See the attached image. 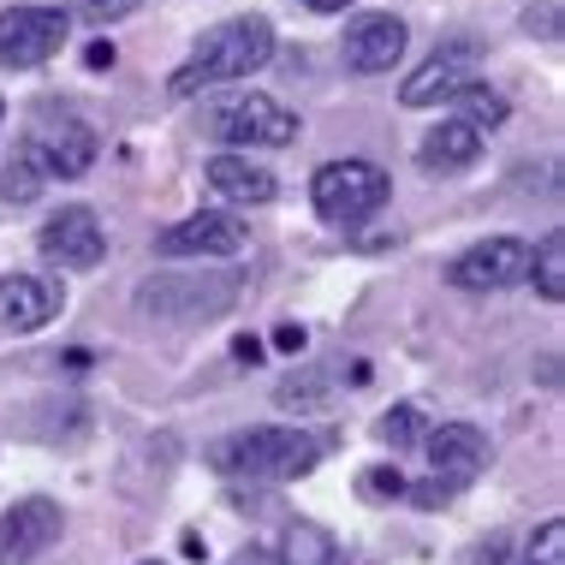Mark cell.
<instances>
[{"label":"cell","mask_w":565,"mask_h":565,"mask_svg":"<svg viewBox=\"0 0 565 565\" xmlns=\"http://www.w3.org/2000/svg\"><path fill=\"white\" fill-rule=\"evenodd\" d=\"M274 60V24L268 19H226L215 24L203 42H196V54L185 60V66L173 72V96H196V89L209 84H244L256 78Z\"/></svg>","instance_id":"6da1fadb"},{"label":"cell","mask_w":565,"mask_h":565,"mask_svg":"<svg viewBox=\"0 0 565 565\" xmlns=\"http://www.w3.org/2000/svg\"><path fill=\"white\" fill-rule=\"evenodd\" d=\"M322 458V440L286 429V423H263V429H238L209 447V465L221 477H250V482H298L316 470Z\"/></svg>","instance_id":"7a4b0ae2"},{"label":"cell","mask_w":565,"mask_h":565,"mask_svg":"<svg viewBox=\"0 0 565 565\" xmlns=\"http://www.w3.org/2000/svg\"><path fill=\"white\" fill-rule=\"evenodd\" d=\"M393 196V179L381 173L375 161H328V167H316V179H310V203H316V215L333 221V226H358V221H370L381 203Z\"/></svg>","instance_id":"3957f363"},{"label":"cell","mask_w":565,"mask_h":565,"mask_svg":"<svg viewBox=\"0 0 565 565\" xmlns=\"http://www.w3.org/2000/svg\"><path fill=\"white\" fill-rule=\"evenodd\" d=\"M298 131H303L298 114L280 108L263 89H244V96L221 102V108L209 114V137H221V143H233V149H286Z\"/></svg>","instance_id":"277c9868"},{"label":"cell","mask_w":565,"mask_h":565,"mask_svg":"<svg viewBox=\"0 0 565 565\" xmlns=\"http://www.w3.org/2000/svg\"><path fill=\"white\" fill-rule=\"evenodd\" d=\"M66 30H72V19L60 7H7L0 12V66L7 72L49 66L66 49Z\"/></svg>","instance_id":"5b68a950"},{"label":"cell","mask_w":565,"mask_h":565,"mask_svg":"<svg viewBox=\"0 0 565 565\" xmlns=\"http://www.w3.org/2000/svg\"><path fill=\"white\" fill-rule=\"evenodd\" d=\"M156 322H209V316L233 310L238 303V280L233 274H221V280H185V274H161V280H149L143 292H137Z\"/></svg>","instance_id":"8992f818"},{"label":"cell","mask_w":565,"mask_h":565,"mask_svg":"<svg viewBox=\"0 0 565 565\" xmlns=\"http://www.w3.org/2000/svg\"><path fill=\"white\" fill-rule=\"evenodd\" d=\"M477 66H482V42L477 36L440 42V49L399 84V102H405V108H435V102H452L465 84H477Z\"/></svg>","instance_id":"52a82bcc"},{"label":"cell","mask_w":565,"mask_h":565,"mask_svg":"<svg viewBox=\"0 0 565 565\" xmlns=\"http://www.w3.org/2000/svg\"><path fill=\"white\" fill-rule=\"evenodd\" d=\"M447 280L458 292H507V286H524L530 280V244L512 233L482 238L447 268Z\"/></svg>","instance_id":"ba28073f"},{"label":"cell","mask_w":565,"mask_h":565,"mask_svg":"<svg viewBox=\"0 0 565 565\" xmlns=\"http://www.w3.org/2000/svg\"><path fill=\"white\" fill-rule=\"evenodd\" d=\"M36 250L60 268H96L108 256V226H102V215L89 203H66L60 215L42 221Z\"/></svg>","instance_id":"9c48e42d"},{"label":"cell","mask_w":565,"mask_h":565,"mask_svg":"<svg viewBox=\"0 0 565 565\" xmlns=\"http://www.w3.org/2000/svg\"><path fill=\"white\" fill-rule=\"evenodd\" d=\"M66 536V512L49 494H30L12 512H0V565H30Z\"/></svg>","instance_id":"30bf717a"},{"label":"cell","mask_w":565,"mask_h":565,"mask_svg":"<svg viewBox=\"0 0 565 565\" xmlns=\"http://www.w3.org/2000/svg\"><path fill=\"white\" fill-rule=\"evenodd\" d=\"M250 244V226H244L233 209H196V215L173 221L156 238L161 256H238Z\"/></svg>","instance_id":"8fae6325"},{"label":"cell","mask_w":565,"mask_h":565,"mask_svg":"<svg viewBox=\"0 0 565 565\" xmlns=\"http://www.w3.org/2000/svg\"><path fill=\"white\" fill-rule=\"evenodd\" d=\"M405 42H411L405 19H393V12H363V19H351L340 54H345L351 72L375 78V72H393V66L405 60Z\"/></svg>","instance_id":"7c38bea8"},{"label":"cell","mask_w":565,"mask_h":565,"mask_svg":"<svg viewBox=\"0 0 565 565\" xmlns=\"http://www.w3.org/2000/svg\"><path fill=\"white\" fill-rule=\"evenodd\" d=\"M429 470H435V482L447 488H465V482H477L482 477V465H488V435L477 429V423H440V429H429Z\"/></svg>","instance_id":"4fadbf2b"},{"label":"cell","mask_w":565,"mask_h":565,"mask_svg":"<svg viewBox=\"0 0 565 565\" xmlns=\"http://www.w3.org/2000/svg\"><path fill=\"white\" fill-rule=\"evenodd\" d=\"M60 303H66V292H60V280H49V274H7L0 280V333L49 328L60 316Z\"/></svg>","instance_id":"5bb4252c"},{"label":"cell","mask_w":565,"mask_h":565,"mask_svg":"<svg viewBox=\"0 0 565 565\" xmlns=\"http://www.w3.org/2000/svg\"><path fill=\"white\" fill-rule=\"evenodd\" d=\"M30 149L42 156L49 179H84L102 156V137L89 131L84 119H54V126H42L36 137H30Z\"/></svg>","instance_id":"9a60e30c"},{"label":"cell","mask_w":565,"mask_h":565,"mask_svg":"<svg viewBox=\"0 0 565 565\" xmlns=\"http://www.w3.org/2000/svg\"><path fill=\"white\" fill-rule=\"evenodd\" d=\"M203 179H209V191H215L221 203H233V209H263V203H274V191H280L268 167H256L250 156H233V149L209 161Z\"/></svg>","instance_id":"2e32d148"},{"label":"cell","mask_w":565,"mask_h":565,"mask_svg":"<svg viewBox=\"0 0 565 565\" xmlns=\"http://www.w3.org/2000/svg\"><path fill=\"white\" fill-rule=\"evenodd\" d=\"M417 161L429 173H465V167L482 161V131L465 126V119H440V126L417 143Z\"/></svg>","instance_id":"e0dca14e"},{"label":"cell","mask_w":565,"mask_h":565,"mask_svg":"<svg viewBox=\"0 0 565 565\" xmlns=\"http://www.w3.org/2000/svg\"><path fill=\"white\" fill-rule=\"evenodd\" d=\"M42 185H49V167H42V156L30 143H19L12 161L0 167V196H7V203H36Z\"/></svg>","instance_id":"ac0fdd59"},{"label":"cell","mask_w":565,"mask_h":565,"mask_svg":"<svg viewBox=\"0 0 565 565\" xmlns=\"http://www.w3.org/2000/svg\"><path fill=\"white\" fill-rule=\"evenodd\" d=\"M333 554H340V542H333L322 524H310V518L286 524V536H280V559L286 565H328Z\"/></svg>","instance_id":"d6986e66"},{"label":"cell","mask_w":565,"mask_h":565,"mask_svg":"<svg viewBox=\"0 0 565 565\" xmlns=\"http://www.w3.org/2000/svg\"><path fill=\"white\" fill-rule=\"evenodd\" d=\"M452 102H458V114H452V119H465V126H477L482 137L494 131V126H507V114H512V108H507V96H500V89H488L482 78H477V84H465Z\"/></svg>","instance_id":"ffe728a7"},{"label":"cell","mask_w":565,"mask_h":565,"mask_svg":"<svg viewBox=\"0 0 565 565\" xmlns=\"http://www.w3.org/2000/svg\"><path fill=\"white\" fill-rule=\"evenodd\" d=\"M530 280L547 303L565 298V233H547L536 250H530Z\"/></svg>","instance_id":"44dd1931"},{"label":"cell","mask_w":565,"mask_h":565,"mask_svg":"<svg viewBox=\"0 0 565 565\" xmlns=\"http://www.w3.org/2000/svg\"><path fill=\"white\" fill-rule=\"evenodd\" d=\"M524 565H565V518H547L536 536H530Z\"/></svg>","instance_id":"7402d4cb"},{"label":"cell","mask_w":565,"mask_h":565,"mask_svg":"<svg viewBox=\"0 0 565 565\" xmlns=\"http://www.w3.org/2000/svg\"><path fill=\"white\" fill-rule=\"evenodd\" d=\"M137 7H143V0H72V12H78L84 24H119V19H131Z\"/></svg>","instance_id":"603a6c76"},{"label":"cell","mask_w":565,"mask_h":565,"mask_svg":"<svg viewBox=\"0 0 565 565\" xmlns=\"http://www.w3.org/2000/svg\"><path fill=\"white\" fill-rule=\"evenodd\" d=\"M417 417H423L417 405H393L387 417H381V440H387V447H411V440H417Z\"/></svg>","instance_id":"cb8c5ba5"},{"label":"cell","mask_w":565,"mask_h":565,"mask_svg":"<svg viewBox=\"0 0 565 565\" xmlns=\"http://www.w3.org/2000/svg\"><path fill=\"white\" fill-rule=\"evenodd\" d=\"M507 554H512V542L494 530L488 542H477V547H470V554H465V565H507Z\"/></svg>","instance_id":"d4e9b609"},{"label":"cell","mask_w":565,"mask_h":565,"mask_svg":"<svg viewBox=\"0 0 565 565\" xmlns=\"http://www.w3.org/2000/svg\"><path fill=\"white\" fill-rule=\"evenodd\" d=\"M363 494H387V500H399V494H405V477H399V470H370V477H363Z\"/></svg>","instance_id":"484cf974"},{"label":"cell","mask_w":565,"mask_h":565,"mask_svg":"<svg viewBox=\"0 0 565 565\" xmlns=\"http://www.w3.org/2000/svg\"><path fill=\"white\" fill-rule=\"evenodd\" d=\"M114 60H119V54H114V42H89V49H84V66H89V72H108Z\"/></svg>","instance_id":"4316f807"},{"label":"cell","mask_w":565,"mask_h":565,"mask_svg":"<svg viewBox=\"0 0 565 565\" xmlns=\"http://www.w3.org/2000/svg\"><path fill=\"white\" fill-rule=\"evenodd\" d=\"M233 358H238V363H256V358H263V340H250V333H238V340H233Z\"/></svg>","instance_id":"83f0119b"},{"label":"cell","mask_w":565,"mask_h":565,"mask_svg":"<svg viewBox=\"0 0 565 565\" xmlns=\"http://www.w3.org/2000/svg\"><path fill=\"white\" fill-rule=\"evenodd\" d=\"M274 345H280V351H303V328H292V322L274 328Z\"/></svg>","instance_id":"f1b7e54d"},{"label":"cell","mask_w":565,"mask_h":565,"mask_svg":"<svg viewBox=\"0 0 565 565\" xmlns=\"http://www.w3.org/2000/svg\"><path fill=\"white\" fill-rule=\"evenodd\" d=\"M303 7H310V12H345L351 0H303Z\"/></svg>","instance_id":"f546056e"},{"label":"cell","mask_w":565,"mask_h":565,"mask_svg":"<svg viewBox=\"0 0 565 565\" xmlns=\"http://www.w3.org/2000/svg\"><path fill=\"white\" fill-rule=\"evenodd\" d=\"M328 565H345V554H333V559H328Z\"/></svg>","instance_id":"4dcf8cb0"},{"label":"cell","mask_w":565,"mask_h":565,"mask_svg":"<svg viewBox=\"0 0 565 565\" xmlns=\"http://www.w3.org/2000/svg\"><path fill=\"white\" fill-rule=\"evenodd\" d=\"M143 565H167V559H143Z\"/></svg>","instance_id":"1f68e13d"}]
</instances>
